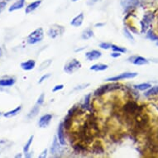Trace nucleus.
Masks as SVG:
<instances>
[{"mask_svg":"<svg viewBox=\"0 0 158 158\" xmlns=\"http://www.w3.org/2000/svg\"><path fill=\"white\" fill-rule=\"evenodd\" d=\"M137 75H138L137 72H123L120 75L114 76V77L108 78L105 81L108 82H116V81L125 80V79H133V78L137 77Z\"/></svg>","mask_w":158,"mask_h":158,"instance_id":"3","label":"nucleus"},{"mask_svg":"<svg viewBox=\"0 0 158 158\" xmlns=\"http://www.w3.org/2000/svg\"><path fill=\"white\" fill-rule=\"evenodd\" d=\"M84 18H85V16H84L83 13H81L80 14H78L76 17H75V18L71 20V22H70V25L73 27H81V25L83 24Z\"/></svg>","mask_w":158,"mask_h":158,"instance_id":"12","label":"nucleus"},{"mask_svg":"<svg viewBox=\"0 0 158 158\" xmlns=\"http://www.w3.org/2000/svg\"><path fill=\"white\" fill-rule=\"evenodd\" d=\"M65 130V129L63 123H60L59 126H58V129H57V138H58V141H59V143H60L61 146H65L66 144Z\"/></svg>","mask_w":158,"mask_h":158,"instance_id":"7","label":"nucleus"},{"mask_svg":"<svg viewBox=\"0 0 158 158\" xmlns=\"http://www.w3.org/2000/svg\"><path fill=\"white\" fill-rule=\"evenodd\" d=\"M109 68V65H105V64H102V63H98V64H94V65H91L89 70H93V71H103V70H107Z\"/></svg>","mask_w":158,"mask_h":158,"instance_id":"17","label":"nucleus"},{"mask_svg":"<svg viewBox=\"0 0 158 158\" xmlns=\"http://www.w3.org/2000/svg\"><path fill=\"white\" fill-rule=\"evenodd\" d=\"M81 66H82V65L79 60H77L76 59H72L65 64V66H64V71L69 75H71L73 73H75V71H77L79 69H81Z\"/></svg>","mask_w":158,"mask_h":158,"instance_id":"2","label":"nucleus"},{"mask_svg":"<svg viewBox=\"0 0 158 158\" xmlns=\"http://www.w3.org/2000/svg\"><path fill=\"white\" fill-rule=\"evenodd\" d=\"M112 57H114V58H118V57L121 56V53L120 52H114L113 53L110 54Z\"/></svg>","mask_w":158,"mask_h":158,"instance_id":"37","label":"nucleus"},{"mask_svg":"<svg viewBox=\"0 0 158 158\" xmlns=\"http://www.w3.org/2000/svg\"><path fill=\"white\" fill-rule=\"evenodd\" d=\"M102 56L101 52H99L98 50H92L89 52L85 53V58L89 61H93V60H98Z\"/></svg>","mask_w":158,"mask_h":158,"instance_id":"10","label":"nucleus"},{"mask_svg":"<svg viewBox=\"0 0 158 158\" xmlns=\"http://www.w3.org/2000/svg\"><path fill=\"white\" fill-rule=\"evenodd\" d=\"M52 119V114H47L43 115V116H42L41 118H40V119H39V122H38L39 127H41V128H45V127H47V126L50 124V123H51Z\"/></svg>","mask_w":158,"mask_h":158,"instance_id":"9","label":"nucleus"},{"mask_svg":"<svg viewBox=\"0 0 158 158\" xmlns=\"http://www.w3.org/2000/svg\"><path fill=\"white\" fill-rule=\"evenodd\" d=\"M111 48L114 52H120V53H124V52H127V50H126V48H124V47H118V46H117V45H114V44H112Z\"/></svg>","mask_w":158,"mask_h":158,"instance_id":"27","label":"nucleus"},{"mask_svg":"<svg viewBox=\"0 0 158 158\" xmlns=\"http://www.w3.org/2000/svg\"><path fill=\"white\" fill-rule=\"evenodd\" d=\"M42 3V0H36L32 3H31L30 4L27 6L26 8H25V13L26 14H29V13H32L33 11H35L37 8H39V6L41 5Z\"/></svg>","mask_w":158,"mask_h":158,"instance_id":"13","label":"nucleus"},{"mask_svg":"<svg viewBox=\"0 0 158 158\" xmlns=\"http://www.w3.org/2000/svg\"><path fill=\"white\" fill-rule=\"evenodd\" d=\"M156 45H157V46H158V42H157V43H156Z\"/></svg>","mask_w":158,"mask_h":158,"instance_id":"42","label":"nucleus"},{"mask_svg":"<svg viewBox=\"0 0 158 158\" xmlns=\"http://www.w3.org/2000/svg\"><path fill=\"white\" fill-rule=\"evenodd\" d=\"M21 109H22V106L20 105V106L17 107L16 109L5 113V114H3V116L5 117V118H13V117L18 115V114H19V112L21 111Z\"/></svg>","mask_w":158,"mask_h":158,"instance_id":"19","label":"nucleus"},{"mask_svg":"<svg viewBox=\"0 0 158 158\" xmlns=\"http://www.w3.org/2000/svg\"><path fill=\"white\" fill-rule=\"evenodd\" d=\"M44 98H45V94H44V93H42L41 95L39 96V98H38V99H37L36 104H39V105L41 106V105H42V104L44 103Z\"/></svg>","mask_w":158,"mask_h":158,"instance_id":"32","label":"nucleus"},{"mask_svg":"<svg viewBox=\"0 0 158 158\" xmlns=\"http://www.w3.org/2000/svg\"><path fill=\"white\" fill-rule=\"evenodd\" d=\"M35 66H36V61L34 60H28L21 63V68L23 70H27V71L33 70Z\"/></svg>","mask_w":158,"mask_h":158,"instance_id":"16","label":"nucleus"},{"mask_svg":"<svg viewBox=\"0 0 158 158\" xmlns=\"http://www.w3.org/2000/svg\"><path fill=\"white\" fill-rule=\"evenodd\" d=\"M52 63V60H44V61L41 64V65H40L39 70H40V71H42V70H45V69H47V67H49Z\"/></svg>","mask_w":158,"mask_h":158,"instance_id":"25","label":"nucleus"},{"mask_svg":"<svg viewBox=\"0 0 158 158\" xmlns=\"http://www.w3.org/2000/svg\"><path fill=\"white\" fill-rule=\"evenodd\" d=\"M152 87L150 84L148 83H143V84H139V85H134V88L137 89V90L140 91H145L148 90V89H150Z\"/></svg>","mask_w":158,"mask_h":158,"instance_id":"23","label":"nucleus"},{"mask_svg":"<svg viewBox=\"0 0 158 158\" xmlns=\"http://www.w3.org/2000/svg\"><path fill=\"white\" fill-rule=\"evenodd\" d=\"M43 37H44V31L42 27H39L29 34L27 39V42L28 44H36V43L42 42Z\"/></svg>","mask_w":158,"mask_h":158,"instance_id":"1","label":"nucleus"},{"mask_svg":"<svg viewBox=\"0 0 158 158\" xmlns=\"http://www.w3.org/2000/svg\"><path fill=\"white\" fill-rule=\"evenodd\" d=\"M90 103H91V94H89L85 96V104L82 107H83L84 109H88L90 108Z\"/></svg>","mask_w":158,"mask_h":158,"instance_id":"24","label":"nucleus"},{"mask_svg":"<svg viewBox=\"0 0 158 158\" xmlns=\"http://www.w3.org/2000/svg\"><path fill=\"white\" fill-rule=\"evenodd\" d=\"M64 31H65V28L62 26H60V25H53V26L50 27V29L47 31V34H48V36L50 37L56 38L58 36L62 35L64 33Z\"/></svg>","mask_w":158,"mask_h":158,"instance_id":"4","label":"nucleus"},{"mask_svg":"<svg viewBox=\"0 0 158 158\" xmlns=\"http://www.w3.org/2000/svg\"><path fill=\"white\" fill-rule=\"evenodd\" d=\"M15 84V80L14 79H2L0 80V86L2 87H9L13 86Z\"/></svg>","mask_w":158,"mask_h":158,"instance_id":"18","label":"nucleus"},{"mask_svg":"<svg viewBox=\"0 0 158 158\" xmlns=\"http://www.w3.org/2000/svg\"><path fill=\"white\" fill-rule=\"evenodd\" d=\"M47 149H45V150L42 152V154H40V155H39L38 157L46 158V157H47Z\"/></svg>","mask_w":158,"mask_h":158,"instance_id":"38","label":"nucleus"},{"mask_svg":"<svg viewBox=\"0 0 158 158\" xmlns=\"http://www.w3.org/2000/svg\"><path fill=\"white\" fill-rule=\"evenodd\" d=\"M15 157H22V154H18V155H16Z\"/></svg>","mask_w":158,"mask_h":158,"instance_id":"40","label":"nucleus"},{"mask_svg":"<svg viewBox=\"0 0 158 158\" xmlns=\"http://www.w3.org/2000/svg\"><path fill=\"white\" fill-rule=\"evenodd\" d=\"M153 18H154V14L152 13H147L144 16V18H143V21L141 22V26H142V32L144 33L146 32V31L148 30V28L150 26V24L152 23V22Z\"/></svg>","mask_w":158,"mask_h":158,"instance_id":"5","label":"nucleus"},{"mask_svg":"<svg viewBox=\"0 0 158 158\" xmlns=\"http://www.w3.org/2000/svg\"><path fill=\"white\" fill-rule=\"evenodd\" d=\"M63 88H64V85H61V84H60V85H56L54 88H53L52 91H53V92H57V91L63 89Z\"/></svg>","mask_w":158,"mask_h":158,"instance_id":"33","label":"nucleus"},{"mask_svg":"<svg viewBox=\"0 0 158 158\" xmlns=\"http://www.w3.org/2000/svg\"><path fill=\"white\" fill-rule=\"evenodd\" d=\"M116 85H103L101 86L100 88H98V89H96L95 92H94V95L95 96H101L103 94H104L107 92L109 91H111L113 89H118V85H117L116 87L114 86Z\"/></svg>","mask_w":158,"mask_h":158,"instance_id":"8","label":"nucleus"},{"mask_svg":"<svg viewBox=\"0 0 158 158\" xmlns=\"http://www.w3.org/2000/svg\"><path fill=\"white\" fill-rule=\"evenodd\" d=\"M72 1H74V2H76V1H79V0H72Z\"/></svg>","mask_w":158,"mask_h":158,"instance_id":"41","label":"nucleus"},{"mask_svg":"<svg viewBox=\"0 0 158 158\" xmlns=\"http://www.w3.org/2000/svg\"><path fill=\"white\" fill-rule=\"evenodd\" d=\"M94 36V31L91 28H86L85 30H84L81 35V37L83 40H88V39L91 38Z\"/></svg>","mask_w":158,"mask_h":158,"instance_id":"21","label":"nucleus"},{"mask_svg":"<svg viewBox=\"0 0 158 158\" xmlns=\"http://www.w3.org/2000/svg\"><path fill=\"white\" fill-rule=\"evenodd\" d=\"M123 33H124L125 37H127L128 40L132 41V42H134V37H133V36H132V34H131V32L128 31V29L127 28L123 29Z\"/></svg>","mask_w":158,"mask_h":158,"instance_id":"29","label":"nucleus"},{"mask_svg":"<svg viewBox=\"0 0 158 158\" xmlns=\"http://www.w3.org/2000/svg\"><path fill=\"white\" fill-rule=\"evenodd\" d=\"M33 138H34V136L33 135H31V137H30V138L28 139V141H27V143L25 144V146H24V148H23V152L24 153H27L29 152L30 146H31V143H32V141H33Z\"/></svg>","mask_w":158,"mask_h":158,"instance_id":"26","label":"nucleus"},{"mask_svg":"<svg viewBox=\"0 0 158 158\" xmlns=\"http://www.w3.org/2000/svg\"><path fill=\"white\" fill-rule=\"evenodd\" d=\"M6 5H7V3H6L5 1H2V2H0V13H1L4 8H5Z\"/></svg>","mask_w":158,"mask_h":158,"instance_id":"35","label":"nucleus"},{"mask_svg":"<svg viewBox=\"0 0 158 158\" xmlns=\"http://www.w3.org/2000/svg\"><path fill=\"white\" fill-rule=\"evenodd\" d=\"M0 115H1V113H0Z\"/></svg>","mask_w":158,"mask_h":158,"instance_id":"43","label":"nucleus"},{"mask_svg":"<svg viewBox=\"0 0 158 158\" xmlns=\"http://www.w3.org/2000/svg\"><path fill=\"white\" fill-rule=\"evenodd\" d=\"M94 152L95 153H99V152H102L103 151H104V149H103V148H102V145H100V144H98V143H97V144H95V145H94Z\"/></svg>","mask_w":158,"mask_h":158,"instance_id":"30","label":"nucleus"},{"mask_svg":"<svg viewBox=\"0 0 158 158\" xmlns=\"http://www.w3.org/2000/svg\"><path fill=\"white\" fill-rule=\"evenodd\" d=\"M147 36H148V39H150L152 41H158V36L153 32L152 30H149L148 31Z\"/></svg>","mask_w":158,"mask_h":158,"instance_id":"28","label":"nucleus"},{"mask_svg":"<svg viewBox=\"0 0 158 158\" xmlns=\"http://www.w3.org/2000/svg\"><path fill=\"white\" fill-rule=\"evenodd\" d=\"M60 143H59L58 141V138L57 137H54V140H53V143H52V148H51V153L52 155H56V154H59L60 151Z\"/></svg>","mask_w":158,"mask_h":158,"instance_id":"15","label":"nucleus"},{"mask_svg":"<svg viewBox=\"0 0 158 158\" xmlns=\"http://www.w3.org/2000/svg\"><path fill=\"white\" fill-rule=\"evenodd\" d=\"M128 60H130L131 62H132V64H134L136 65H148L149 61H148L146 58L143 56H132L130 57Z\"/></svg>","mask_w":158,"mask_h":158,"instance_id":"11","label":"nucleus"},{"mask_svg":"<svg viewBox=\"0 0 158 158\" xmlns=\"http://www.w3.org/2000/svg\"><path fill=\"white\" fill-rule=\"evenodd\" d=\"M158 94V86H154V87H151L150 89H148V91L144 94V95L147 97L153 95H157Z\"/></svg>","mask_w":158,"mask_h":158,"instance_id":"22","label":"nucleus"},{"mask_svg":"<svg viewBox=\"0 0 158 158\" xmlns=\"http://www.w3.org/2000/svg\"><path fill=\"white\" fill-rule=\"evenodd\" d=\"M104 25V23H97L95 24V27H103Z\"/></svg>","mask_w":158,"mask_h":158,"instance_id":"39","label":"nucleus"},{"mask_svg":"<svg viewBox=\"0 0 158 158\" xmlns=\"http://www.w3.org/2000/svg\"><path fill=\"white\" fill-rule=\"evenodd\" d=\"M25 1L26 0H17L15 3H13L10 6V8H8V12L9 13H13L14 11L19 10V9L23 8L24 5H25Z\"/></svg>","mask_w":158,"mask_h":158,"instance_id":"14","label":"nucleus"},{"mask_svg":"<svg viewBox=\"0 0 158 158\" xmlns=\"http://www.w3.org/2000/svg\"><path fill=\"white\" fill-rule=\"evenodd\" d=\"M112 47V44L110 43H108V42H102L99 44V47L102 48V49H104V50H109Z\"/></svg>","mask_w":158,"mask_h":158,"instance_id":"31","label":"nucleus"},{"mask_svg":"<svg viewBox=\"0 0 158 158\" xmlns=\"http://www.w3.org/2000/svg\"><path fill=\"white\" fill-rule=\"evenodd\" d=\"M139 3V0H120V4L125 12L131 10L137 7Z\"/></svg>","mask_w":158,"mask_h":158,"instance_id":"6","label":"nucleus"},{"mask_svg":"<svg viewBox=\"0 0 158 158\" xmlns=\"http://www.w3.org/2000/svg\"><path fill=\"white\" fill-rule=\"evenodd\" d=\"M39 111H40V105L36 104V105L31 109V111L29 112L28 115H27V118H28L29 119L34 118L38 114Z\"/></svg>","mask_w":158,"mask_h":158,"instance_id":"20","label":"nucleus"},{"mask_svg":"<svg viewBox=\"0 0 158 158\" xmlns=\"http://www.w3.org/2000/svg\"><path fill=\"white\" fill-rule=\"evenodd\" d=\"M50 76H51V75H50V74H47V75H42V78H41V79H40V81H38V83H39V84H42V82H43V81H46V80H47V79H48V78H49Z\"/></svg>","mask_w":158,"mask_h":158,"instance_id":"34","label":"nucleus"},{"mask_svg":"<svg viewBox=\"0 0 158 158\" xmlns=\"http://www.w3.org/2000/svg\"><path fill=\"white\" fill-rule=\"evenodd\" d=\"M99 1H101V0H89L88 2H87V4L89 6H92L98 3V2H99Z\"/></svg>","mask_w":158,"mask_h":158,"instance_id":"36","label":"nucleus"}]
</instances>
